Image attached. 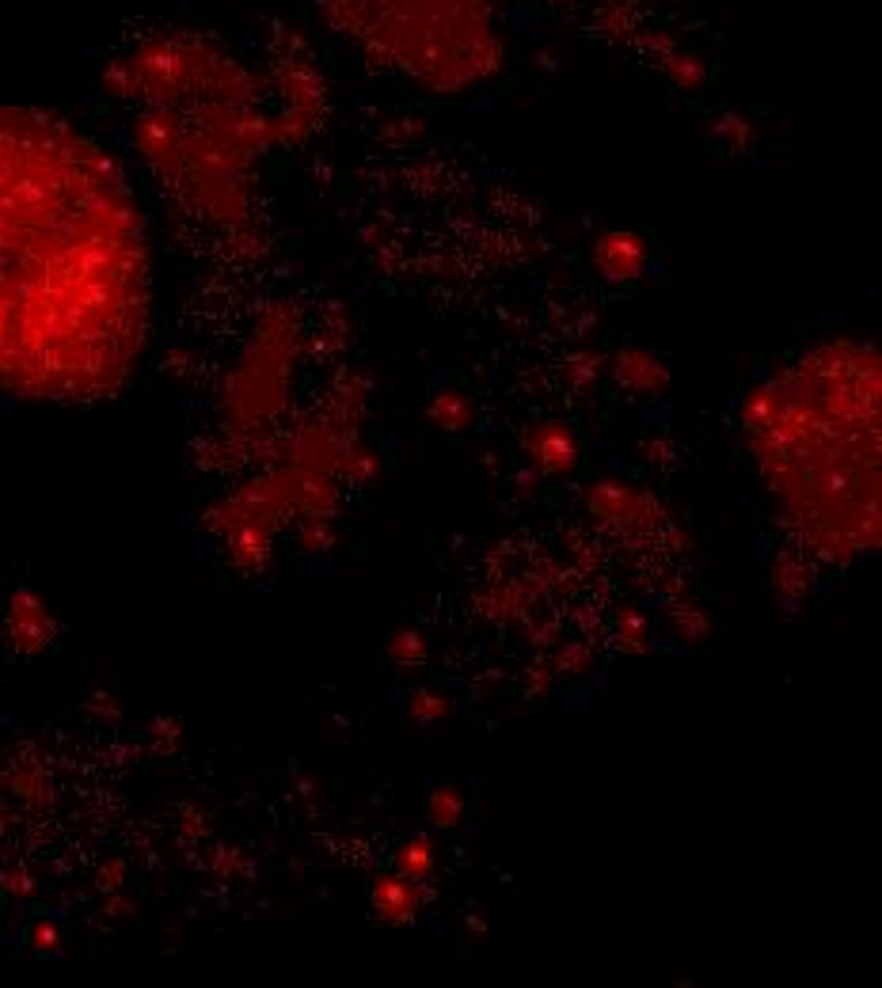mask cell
<instances>
[{"instance_id":"obj_7","label":"cell","mask_w":882,"mask_h":988,"mask_svg":"<svg viewBox=\"0 0 882 988\" xmlns=\"http://www.w3.org/2000/svg\"><path fill=\"white\" fill-rule=\"evenodd\" d=\"M525 449H529V456H533V464H537L540 472H548V475H563L578 464L575 434H571L567 426H559V422H544V426H537L533 434L525 437Z\"/></svg>"},{"instance_id":"obj_15","label":"cell","mask_w":882,"mask_h":988,"mask_svg":"<svg viewBox=\"0 0 882 988\" xmlns=\"http://www.w3.org/2000/svg\"><path fill=\"white\" fill-rule=\"evenodd\" d=\"M445 715H449V700L441 692H415L411 696V719L422 722V726L445 719Z\"/></svg>"},{"instance_id":"obj_2","label":"cell","mask_w":882,"mask_h":988,"mask_svg":"<svg viewBox=\"0 0 882 988\" xmlns=\"http://www.w3.org/2000/svg\"><path fill=\"white\" fill-rule=\"evenodd\" d=\"M282 76H263L213 31L168 27L130 42L103 88L156 183L202 225L240 236L255 228L259 160L316 118L312 80L274 107Z\"/></svg>"},{"instance_id":"obj_1","label":"cell","mask_w":882,"mask_h":988,"mask_svg":"<svg viewBox=\"0 0 882 988\" xmlns=\"http://www.w3.org/2000/svg\"><path fill=\"white\" fill-rule=\"evenodd\" d=\"M153 327V247L130 171L46 107L0 103V392L115 396Z\"/></svg>"},{"instance_id":"obj_10","label":"cell","mask_w":882,"mask_h":988,"mask_svg":"<svg viewBox=\"0 0 882 988\" xmlns=\"http://www.w3.org/2000/svg\"><path fill=\"white\" fill-rule=\"evenodd\" d=\"M468 415H472V407L457 388H441L438 396L430 399V422H438L441 430H461Z\"/></svg>"},{"instance_id":"obj_14","label":"cell","mask_w":882,"mask_h":988,"mask_svg":"<svg viewBox=\"0 0 882 988\" xmlns=\"http://www.w3.org/2000/svg\"><path fill=\"white\" fill-rule=\"evenodd\" d=\"M673 627H677V635H685L689 643H700V639L708 635V616H704V608L700 605H677L673 608Z\"/></svg>"},{"instance_id":"obj_16","label":"cell","mask_w":882,"mask_h":988,"mask_svg":"<svg viewBox=\"0 0 882 988\" xmlns=\"http://www.w3.org/2000/svg\"><path fill=\"white\" fill-rule=\"evenodd\" d=\"M620 635L628 639V646L643 650V639H647V624H643V616H639V612H624V620H620Z\"/></svg>"},{"instance_id":"obj_12","label":"cell","mask_w":882,"mask_h":988,"mask_svg":"<svg viewBox=\"0 0 882 988\" xmlns=\"http://www.w3.org/2000/svg\"><path fill=\"white\" fill-rule=\"evenodd\" d=\"M426 814H430V821L441 825V829H453V825L464 817V795L457 787H438V791L430 795V802H426Z\"/></svg>"},{"instance_id":"obj_5","label":"cell","mask_w":882,"mask_h":988,"mask_svg":"<svg viewBox=\"0 0 882 988\" xmlns=\"http://www.w3.org/2000/svg\"><path fill=\"white\" fill-rule=\"evenodd\" d=\"M590 506L605 521H613L628 532H647L658 525V506L651 498L632 491V487H620V483H597V491H590Z\"/></svg>"},{"instance_id":"obj_6","label":"cell","mask_w":882,"mask_h":988,"mask_svg":"<svg viewBox=\"0 0 882 988\" xmlns=\"http://www.w3.org/2000/svg\"><path fill=\"white\" fill-rule=\"evenodd\" d=\"M594 259L605 278H613V282H635L647 270V263H651V244L639 232L616 228V232H605L597 240Z\"/></svg>"},{"instance_id":"obj_8","label":"cell","mask_w":882,"mask_h":988,"mask_svg":"<svg viewBox=\"0 0 882 988\" xmlns=\"http://www.w3.org/2000/svg\"><path fill=\"white\" fill-rule=\"evenodd\" d=\"M616 380L635 392V396H658V392H666V384H670V369L662 365V361L647 354V350H620L616 354Z\"/></svg>"},{"instance_id":"obj_11","label":"cell","mask_w":882,"mask_h":988,"mask_svg":"<svg viewBox=\"0 0 882 988\" xmlns=\"http://www.w3.org/2000/svg\"><path fill=\"white\" fill-rule=\"evenodd\" d=\"M396 871L403 878H411V882L430 878V871H434V848H430V840H422V836L407 840L400 848V855H396Z\"/></svg>"},{"instance_id":"obj_4","label":"cell","mask_w":882,"mask_h":988,"mask_svg":"<svg viewBox=\"0 0 882 988\" xmlns=\"http://www.w3.org/2000/svg\"><path fill=\"white\" fill-rule=\"evenodd\" d=\"M343 35L419 80L464 92L499 69L502 42L487 0H327Z\"/></svg>"},{"instance_id":"obj_3","label":"cell","mask_w":882,"mask_h":988,"mask_svg":"<svg viewBox=\"0 0 882 988\" xmlns=\"http://www.w3.org/2000/svg\"><path fill=\"white\" fill-rule=\"evenodd\" d=\"M879 365L875 342H818L742 403L757 472L787 525L825 563L879 551Z\"/></svg>"},{"instance_id":"obj_9","label":"cell","mask_w":882,"mask_h":988,"mask_svg":"<svg viewBox=\"0 0 882 988\" xmlns=\"http://www.w3.org/2000/svg\"><path fill=\"white\" fill-rule=\"evenodd\" d=\"M419 882L403 878V874H388L373 886V909L384 924H407L419 912Z\"/></svg>"},{"instance_id":"obj_13","label":"cell","mask_w":882,"mask_h":988,"mask_svg":"<svg viewBox=\"0 0 882 988\" xmlns=\"http://www.w3.org/2000/svg\"><path fill=\"white\" fill-rule=\"evenodd\" d=\"M388 658L403 669H415V665L426 662V643H422L419 631H396L388 639Z\"/></svg>"}]
</instances>
